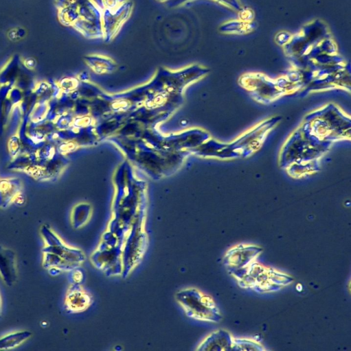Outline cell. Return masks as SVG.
<instances>
[{
  "mask_svg": "<svg viewBox=\"0 0 351 351\" xmlns=\"http://www.w3.org/2000/svg\"><path fill=\"white\" fill-rule=\"evenodd\" d=\"M32 336L28 330L14 331L0 337V350H11L20 346Z\"/></svg>",
  "mask_w": 351,
  "mask_h": 351,
  "instance_id": "13",
  "label": "cell"
},
{
  "mask_svg": "<svg viewBox=\"0 0 351 351\" xmlns=\"http://www.w3.org/2000/svg\"><path fill=\"white\" fill-rule=\"evenodd\" d=\"M23 64H24L26 67H28V68H30V67H33V66H34V65H35V61H34V60L33 58H27L24 59V60H23Z\"/></svg>",
  "mask_w": 351,
  "mask_h": 351,
  "instance_id": "19",
  "label": "cell"
},
{
  "mask_svg": "<svg viewBox=\"0 0 351 351\" xmlns=\"http://www.w3.org/2000/svg\"><path fill=\"white\" fill-rule=\"evenodd\" d=\"M39 231L43 241L42 266L51 275L71 271L84 263L83 251L68 245L50 226L43 224Z\"/></svg>",
  "mask_w": 351,
  "mask_h": 351,
  "instance_id": "2",
  "label": "cell"
},
{
  "mask_svg": "<svg viewBox=\"0 0 351 351\" xmlns=\"http://www.w3.org/2000/svg\"><path fill=\"white\" fill-rule=\"evenodd\" d=\"M253 81L251 83H242L241 86L252 93V95L259 102L270 103L279 98L286 93L278 86V84L265 79L264 76L259 77L258 75L249 78Z\"/></svg>",
  "mask_w": 351,
  "mask_h": 351,
  "instance_id": "9",
  "label": "cell"
},
{
  "mask_svg": "<svg viewBox=\"0 0 351 351\" xmlns=\"http://www.w3.org/2000/svg\"><path fill=\"white\" fill-rule=\"evenodd\" d=\"M234 337L225 329L216 330L207 335L199 344V351H230Z\"/></svg>",
  "mask_w": 351,
  "mask_h": 351,
  "instance_id": "11",
  "label": "cell"
},
{
  "mask_svg": "<svg viewBox=\"0 0 351 351\" xmlns=\"http://www.w3.org/2000/svg\"><path fill=\"white\" fill-rule=\"evenodd\" d=\"M57 17L87 38H103L104 9L95 0H54Z\"/></svg>",
  "mask_w": 351,
  "mask_h": 351,
  "instance_id": "1",
  "label": "cell"
},
{
  "mask_svg": "<svg viewBox=\"0 0 351 351\" xmlns=\"http://www.w3.org/2000/svg\"><path fill=\"white\" fill-rule=\"evenodd\" d=\"M175 300L188 317L205 322L218 323L222 316L213 298L195 287L177 291Z\"/></svg>",
  "mask_w": 351,
  "mask_h": 351,
  "instance_id": "5",
  "label": "cell"
},
{
  "mask_svg": "<svg viewBox=\"0 0 351 351\" xmlns=\"http://www.w3.org/2000/svg\"><path fill=\"white\" fill-rule=\"evenodd\" d=\"M229 274L236 280L240 287L258 293L279 291L294 281L291 276L264 265L258 261L244 269L232 271Z\"/></svg>",
  "mask_w": 351,
  "mask_h": 351,
  "instance_id": "3",
  "label": "cell"
},
{
  "mask_svg": "<svg viewBox=\"0 0 351 351\" xmlns=\"http://www.w3.org/2000/svg\"><path fill=\"white\" fill-rule=\"evenodd\" d=\"M106 9H113L126 0H104Z\"/></svg>",
  "mask_w": 351,
  "mask_h": 351,
  "instance_id": "18",
  "label": "cell"
},
{
  "mask_svg": "<svg viewBox=\"0 0 351 351\" xmlns=\"http://www.w3.org/2000/svg\"><path fill=\"white\" fill-rule=\"evenodd\" d=\"M85 62L95 72L108 73L115 67V64L112 59L98 54L86 56Z\"/></svg>",
  "mask_w": 351,
  "mask_h": 351,
  "instance_id": "14",
  "label": "cell"
},
{
  "mask_svg": "<svg viewBox=\"0 0 351 351\" xmlns=\"http://www.w3.org/2000/svg\"><path fill=\"white\" fill-rule=\"evenodd\" d=\"M133 8V3L126 0L113 9L104 10L102 39L105 42H109L116 36L123 24L130 17Z\"/></svg>",
  "mask_w": 351,
  "mask_h": 351,
  "instance_id": "8",
  "label": "cell"
},
{
  "mask_svg": "<svg viewBox=\"0 0 351 351\" xmlns=\"http://www.w3.org/2000/svg\"><path fill=\"white\" fill-rule=\"evenodd\" d=\"M89 210L85 208L81 209V207L77 206L73 208L71 214V224L75 229H78L84 226L89 220Z\"/></svg>",
  "mask_w": 351,
  "mask_h": 351,
  "instance_id": "16",
  "label": "cell"
},
{
  "mask_svg": "<svg viewBox=\"0 0 351 351\" xmlns=\"http://www.w3.org/2000/svg\"><path fill=\"white\" fill-rule=\"evenodd\" d=\"M92 303L91 295L80 284L71 283L66 292L64 306L70 313L84 312Z\"/></svg>",
  "mask_w": 351,
  "mask_h": 351,
  "instance_id": "10",
  "label": "cell"
},
{
  "mask_svg": "<svg viewBox=\"0 0 351 351\" xmlns=\"http://www.w3.org/2000/svg\"><path fill=\"white\" fill-rule=\"evenodd\" d=\"M263 248L260 246L239 243L227 250L223 256V264L229 273L244 269L258 260Z\"/></svg>",
  "mask_w": 351,
  "mask_h": 351,
  "instance_id": "7",
  "label": "cell"
},
{
  "mask_svg": "<svg viewBox=\"0 0 351 351\" xmlns=\"http://www.w3.org/2000/svg\"><path fill=\"white\" fill-rule=\"evenodd\" d=\"M265 348L258 341L247 337H234L231 350L262 351Z\"/></svg>",
  "mask_w": 351,
  "mask_h": 351,
  "instance_id": "15",
  "label": "cell"
},
{
  "mask_svg": "<svg viewBox=\"0 0 351 351\" xmlns=\"http://www.w3.org/2000/svg\"><path fill=\"white\" fill-rule=\"evenodd\" d=\"M280 117L263 121L247 133L242 135L229 145H222L216 157L233 158L238 156H247L259 149L268 133L278 124Z\"/></svg>",
  "mask_w": 351,
  "mask_h": 351,
  "instance_id": "6",
  "label": "cell"
},
{
  "mask_svg": "<svg viewBox=\"0 0 351 351\" xmlns=\"http://www.w3.org/2000/svg\"><path fill=\"white\" fill-rule=\"evenodd\" d=\"M1 312H2V298H1V293H0V316L1 315Z\"/></svg>",
  "mask_w": 351,
  "mask_h": 351,
  "instance_id": "20",
  "label": "cell"
},
{
  "mask_svg": "<svg viewBox=\"0 0 351 351\" xmlns=\"http://www.w3.org/2000/svg\"><path fill=\"white\" fill-rule=\"evenodd\" d=\"M71 280L72 283L80 284L83 279V274L78 268L74 269L71 271Z\"/></svg>",
  "mask_w": 351,
  "mask_h": 351,
  "instance_id": "17",
  "label": "cell"
},
{
  "mask_svg": "<svg viewBox=\"0 0 351 351\" xmlns=\"http://www.w3.org/2000/svg\"><path fill=\"white\" fill-rule=\"evenodd\" d=\"M309 116L305 124L310 132L320 140L331 142L350 137V119L336 106L328 105Z\"/></svg>",
  "mask_w": 351,
  "mask_h": 351,
  "instance_id": "4",
  "label": "cell"
},
{
  "mask_svg": "<svg viewBox=\"0 0 351 351\" xmlns=\"http://www.w3.org/2000/svg\"><path fill=\"white\" fill-rule=\"evenodd\" d=\"M0 278L8 287L12 286L18 278L16 254L2 245H0Z\"/></svg>",
  "mask_w": 351,
  "mask_h": 351,
  "instance_id": "12",
  "label": "cell"
}]
</instances>
